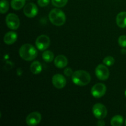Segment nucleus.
<instances>
[{
	"label": "nucleus",
	"instance_id": "f257e3e1",
	"mask_svg": "<svg viewBox=\"0 0 126 126\" xmlns=\"http://www.w3.org/2000/svg\"><path fill=\"white\" fill-rule=\"evenodd\" d=\"M19 55L22 59L26 61L33 60L38 55V51L33 45L25 44L19 49Z\"/></svg>",
	"mask_w": 126,
	"mask_h": 126
},
{
	"label": "nucleus",
	"instance_id": "f03ea898",
	"mask_svg": "<svg viewBox=\"0 0 126 126\" xmlns=\"http://www.w3.org/2000/svg\"><path fill=\"white\" fill-rule=\"evenodd\" d=\"M71 77L73 82L79 86H86L91 82V80L90 74L84 70H78L75 71Z\"/></svg>",
	"mask_w": 126,
	"mask_h": 126
},
{
	"label": "nucleus",
	"instance_id": "7ed1b4c3",
	"mask_svg": "<svg viewBox=\"0 0 126 126\" xmlns=\"http://www.w3.org/2000/svg\"><path fill=\"white\" fill-rule=\"evenodd\" d=\"M50 22L55 26H62L66 22V16L62 10L55 8L52 10L49 14Z\"/></svg>",
	"mask_w": 126,
	"mask_h": 126
},
{
	"label": "nucleus",
	"instance_id": "20e7f679",
	"mask_svg": "<svg viewBox=\"0 0 126 126\" xmlns=\"http://www.w3.org/2000/svg\"><path fill=\"white\" fill-rule=\"evenodd\" d=\"M92 113L94 116L98 119H102L107 116L108 111L105 106L102 103H96L92 108Z\"/></svg>",
	"mask_w": 126,
	"mask_h": 126
},
{
	"label": "nucleus",
	"instance_id": "39448f33",
	"mask_svg": "<svg viewBox=\"0 0 126 126\" xmlns=\"http://www.w3.org/2000/svg\"><path fill=\"white\" fill-rule=\"evenodd\" d=\"M50 38L45 34H42L39 36L36 40L35 44L37 49L39 50H45L47 49L50 46Z\"/></svg>",
	"mask_w": 126,
	"mask_h": 126
},
{
	"label": "nucleus",
	"instance_id": "423d86ee",
	"mask_svg": "<svg viewBox=\"0 0 126 126\" xmlns=\"http://www.w3.org/2000/svg\"><path fill=\"white\" fill-rule=\"evenodd\" d=\"M6 23L8 28L15 30L18 29L20 26L19 18L15 14L10 13L6 16Z\"/></svg>",
	"mask_w": 126,
	"mask_h": 126
},
{
	"label": "nucleus",
	"instance_id": "0eeeda50",
	"mask_svg": "<svg viewBox=\"0 0 126 126\" xmlns=\"http://www.w3.org/2000/svg\"><path fill=\"white\" fill-rule=\"evenodd\" d=\"M95 75L98 79L105 81L108 79L109 78V70L105 65L103 64H100L95 68Z\"/></svg>",
	"mask_w": 126,
	"mask_h": 126
},
{
	"label": "nucleus",
	"instance_id": "6e6552de",
	"mask_svg": "<svg viewBox=\"0 0 126 126\" xmlns=\"http://www.w3.org/2000/svg\"><path fill=\"white\" fill-rule=\"evenodd\" d=\"M107 92V87L103 83H97L91 89V94L95 98H99L103 97Z\"/></svg>",
	"mask_w": 126,
	"mask_h": 126
},
{
	"label": "nucleus",
	"instance_id": "1a4fd4ad",
	"mask_svg": "<svg viewBox=\"0 0 126 126\" xmlns=\"http://www.w3.org/2000/svg\"><path fill=\"white\" fill-rule=\"evenodd\" d=\"M38 12V9L36 5L33 2L27 4L23 7V13L28 18H33Z\"/></svg>",
	"mask_w": 126,
	"mask_h": 126
},
{
	"label": "nucleus",
	"instance_id": "9d476101",
	"mask_svg": "<svg viewBox=\"0 0 126 126\" xmlns=\"http://www.w3.org/2000/svg\"><path fill=\"white\" fill-rule=\"evenodd\" d=\"M41 121V114L38 112H33L27 116L26 123L29 126H35L38 125Z\"/></svg>",
	"mask_w": 126,
	"mask_h": 126
},
{
	"label": "nucleus",
	"instance_id": "9b49d317",
	"mask_svg": "<svg viewBox=\"0 0 126 126\" xmlns=\"http://www.w3.org/2000/svg\"><path fill=\"white\" fill-rule=\"evenodd\" d=\"M52 84L57 89H63L66 84V78L60 74H56L52 77Z\"/></svg>",
	"mask_w": 126,
	"mask_h": 126
},
{
	"label": "nucleus",
	"instance_id": "f8f14e48",
	"mask_svg": "<svg viewBox=\"0 0 126 126\" xmlns=\"http://www.w3.org/2000/svg\"><path fill=\"white\" fill-rule=\"evenodd\" d=\"M54 64L58 68H63L68 65V59L65 55H59L54 59Z\"/></svg>",
	"mask_w": 126,
	"mask_h": 126
},
{
	"label": "nucleus",
	"instance_id": "ddd939ff",
	"mask_svg": "<svg viewBox=\"0 0 126 126\" xmlns=\"http://www.w3.org/2000/svg\"><path fill=\"white\" fill-rule=\"evenodd\" d=\"M17 39V33L14 32H9L4 35L3 41L5 44L7 45L13 44Z\"/></svg>",
	"mask_w": 126,
	"mask_h": 126
},
{
	"label": "nucleus",
	"instance_id": "4468645a",
	"mask_svg": "<svg viewBox=\"0 0 126 126\" xmlns=\"http://www.w3.org/2000/svg\"><path fill=\"white\" fill-rule=\"evenodd\" d=\"M116 24L119 27L124 28L126 27V12H121L116 16Z\"/></svg>",
	"mask_w": 126,
	"mask_h": 126
},
{
	"label": "nucleus",
	"instance_id": "2eb2a0df",
	"mask_svg": "<svg viewBox=\"0 0 126 126\" xmlns=\"http://www.w3.org/2000/svg\"><path fill=\"white\" fill-rule=\"evenodd\" d=\"M30 70L34 75L39 74L42 71V65L39 62L34 61L31 64Z\"/></svg>",
	"mask_w": 126,
	"mask_h": 126
},
{
	"label": "nucleus",
	"instance_id": "dca6fc26",
	"mask_svg": "<svg viewBox=\"0 0 126 126\" xmlns=\"http://www.w3.org/2000/svg\"><path fill=\"white\" fill-rule=\"evenodd\" d=\"M25 1V0H11V6L14 10L18 11L24 7Z\"/></svg>",
	"mask_w": 126,
	"mask_h": 126
},
{
	"label": "nucleus",
	"instance_id": "f3484780",
	"mask_svg": "<svg viewBox=\"0 0 126 126\" xmlns=\"http://www.w3.org/2000/svg\"><path fill=\"white\" fill-rule=\"evenodd\" d=\"M124 122V118L121 115H116L112 118L111 120V125L112 126H121Z\"/></svg>",
	"mask_w": 126,
	"mask_h": 126
},
{
	"label": "nucleus",
	"instance_id": "a211bd4d",
	"mask_svg": "<svg viewBox=\"0 0 126 126\" xmlns=\"http://www.w3.org/2000/svg\"><path fill=\"white\" fill-rule=\"evenodd\" d=\"M43 59L46 62L50 63L53 61L54 59V54L50 50H46L43 53L42 55Z\"/></svg>",
	"mask_w": 126,
	"mask_h": 126
},
{
	"label": "nucleus",
	"instance_id": "6ab92c4d",
	"mask_svg": "<svg viewBox=\"0 0 126 126\" xmlns=\"http://www.w3.org/2000/svg\"><path fill=\"white\" fill-rule=\"evenodd\" d=\"M9 4L7 0H1L0 1V12L2 14L6 13L9 10Z\"/></svg>",
	"mask_w": 126,
	"mask_h": 126
},
{
	"label": "nucleus",
	"instance_id": "aec40b11",
	"mask_svg": "<svg viewBox=\"0 0 126 126\" xmlns=\"http://www.w3.org/2000/svg\"><path fill=\"white\" fill-rule=\"evenodd\" d=\"M68 0H51L53 6L57 7H64L67 4Z\"/></svg>",
	"mask_w": 126,
	"mask_h": 126
},
{
	"label": "nucleus",
	"instance_id": "412c9836",
	"mask_svg": "<svg viewBox=\"0 0 126 126\" xmlns=\"http://www.w3.org/2000/svg\"><path fill=\"white\" fill-rule=\"evenodd\" d=\"M114 59L111 56H107L103 60V62L107 66H111L114 63Z\"/></svg>",
	"mask_w": 126,
	"mask_h": 126
},
{
	"label": "nucleus",
	"instance_id": "4be33fe9",
	"mask_svg": "<svg viewBox=\"0 0 126 126\" xmlns=\"http://www.w3.org/2000/svg\"><path fill=\"white\" fill-rule=\"evenodd\" d=\"M118 43L122 47H126V36L122 35L118 39Z\"/></svg>",
	"mask_w": 126,
	"mask_h": 126
},
{
	"label": "nucleus",
	"instance_id": "5701e85b",
	"mask_svg": "<svg viewBox=\"0 0 126 126\" xmlns=\"http://www.w3.org/2000/svg\"><path fill=\"white\" fill-rule=\"evenodd\" d=\"M50 0H38V4L40 7H45L49 4Z\"/></svg>",
	"mask_w": 126,
	"mask_h": 126
},
{
	"label": "nucleus",
	"instance_id": "b1692460",
	"mask_svg": "<svg viewBox=\"0 0 126 126\" xmlns=\"http://www.w3.org/2000/svg\"><path fill=\"white\" fill-rule=\"evenodd\" d=\"M64 73L66 76H72L73 74V71L71 70L70 68H66L65 70H64Z\"/></svg>",
	"mask_w": 126,
	"mask_h": 126
},
{
	"label": "nucleus",
	"instance_id": "393cba45",
	"mask_svg": "<svg viewBox=\"0 0 126 126\" xmlns=\"http://www.w3.org/2000/svg\"><path fill=\"white\" fill-rule=\"evenodd\" d=\"M97 125L98 126H105V123L103 121L100 120V121H98V123H97Z\"/></svg>",
	"mask_w": 126,
	"mask_h": 126
},
{
	"label": "nucleus",
	"instance_id": "a878e982",
	"mask_svg": "<svg viewBox=\"0 0 126 126\" xmlns=\"http://www.w3.org/2000/svg\"><path fill=\"white\" fill-rule=\"evenodd\" d=\"M125 96H126V91H125Z\"/></svg>",
	"mask_w": 126,
	"mask_h": 126
},
{
	"label": "nucleus",
	"instance_id": "bb28decb",
	"mask_svg": "<svg viewBox=\"0 0 126 126\" xmlns=\"http://www.w3.org/2000/svg\"><path fill=\"white\" fill-rule=\"evenodd\" d=\"M125 125L126 126V121H125Z\"/></svg>",
	"mask_w": 126,
	"mask_h": 126
},
{
	"label": "nucleus",
	"instance_id": "cd10ccee",
	"mask_svg": "<svg viewBox=\"0 0 126 126\" xmlns=\"http://www.w3.org/2000/svg\"></svg>",
	"mask_w": 126,
	"mask_h": 126
}]
</instances>
